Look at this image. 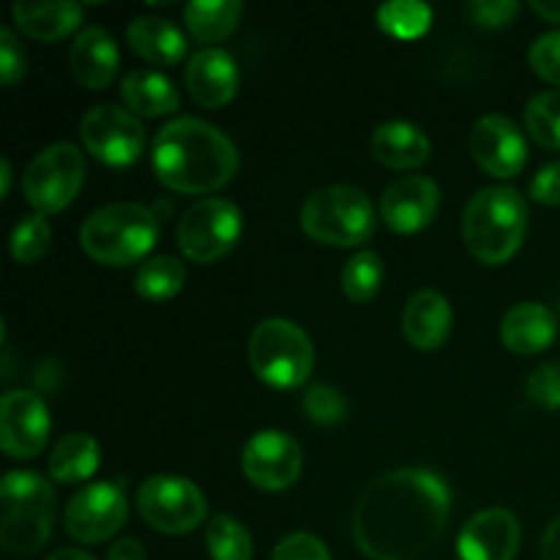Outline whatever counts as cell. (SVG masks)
Returning <instances> with one entry per match:
<instances>
[{"mask_svg": "<svg viewBox=\"0 0 560 560\" xmlns=\"http://www.w3.org/2000/svg\"><path fill=\"white\" fill-rule=\"evenodd\" d=\"M452 490L438 474L402 468L372 481L353 512V539L372 560H416L446 534Z\"/></svg>", "mask_w": 560, "mask_h": 560, "instance_id": "1", "label": "cell"}, {"mask_svg": "<svg viewBox=\"0 0 560 560\" xmlns=\"http://www.w3.org/2000/svg\"><path fill=\"white\" fill-rule=\"evenodd\" d=\"M16 27L36 42H60L74 33L82 22V5L58 0V3H16L11 9Z\"/></svg>", "mask_w": 560, "mask_h": 560, "instance_id": "24", "label": "cell"}, {"mask_svg": "<svg viewBox=\"0 0 560 560\" xmlns=\"http://www.w3.org/2000/svg\"><path fill=\"white\" fill-rule=\"evenodd\" d=\"M120 96H124L131 115H145V118L173 115L180 104V96L173 82L151 69L129 71L124 82H120Z\"/></svg>", "mask_w": 560, "mask_h": 560, "instance_id": "25", "label": "cell"}, {"mask_svg": "<svg viewBox=\"0 0 560 560\" xmlns=\"http://www.w3.org/2000/svg\"><path fill=\"white\" fill-rule=\"evenodd\" d=\"M377 25L394 38H419L430 31L432 9L419 0H392L377 9Z\"/></svg>", "mask_w": 560, "mask_h": 560, "instance_id": "31", "label": "cell"}, {"mask_svg": "<svg viewBox=\"0 0 560 560\" xmlns=\"http://www.w3.org/2000/svg\"><path fill=\"white\" fill-rule=\"evenodd\" d=\"M530 9H534L541 20L560 25V0H534V3H530Z\"/></svg>", "mask_w": 560, "mask_h": 560, "instance_id": "43", "label": "cell"}, {"mask_svg": "<svg viewBox=\"0 0 560 560\" xmlns=\"http://www.w3.org/2000/svg\"><path fill=\"white\" fill-rule=\"evenodd\" d=\"M159 238V217L140 202H113L85 219L80 246L102 266L126 268L142 260Z\"/></svg>", "mask_w": 560, "mask_h": 560, "instance_id": "5", "label": "cell"}, {"mask_svg": "<svg viewBox=\"0 0 560 560\" xmlns=\"http://www.w3.org/2000/svg\"><path fill=\"white\" fill-rule=\"evenodd\" d=\"M206 547L211 552V560H252V536L230 514H217L206 528Z\"/></svg>", "mask_w": 560, "mask_h": 560, "instance_id": "30", "label": "cell"}, {"mask_svg": "<svg viewBox=\"0 0 560 560\" xmlns=\"http://www.w3.org/2000/svg\"><path fill=\"white\" fill-rule=\"evenodd\" d=\"M556 312L560 315V293H558V301H556Z\"/></svg>", "mask_w": 560, "mask_h": 560, "instance_id": "46", "label": "cell"}, {"mask_svg": "<svg viewBox=\"0 0 560 560\" xmlns=\"http://www.w3.org/2000/svg\"><path fill=\"white\" fill-rule=\"evenodd\" d=\"M452 304L438 290H419L405 304L402 331L416 350H424V353L438 350L452 334Z\"/></svg>", "mask_w": 560, "mask_h": 560, "instance_id": "20", "label": "cell"}, {"mask_svg": "<svg viewBox=\"0 0 560 560\" xmlns=\"http://www.w3.org/2000/svg\"><path fill=\"white\" fill-rule=\"evenodd\" d=\"M85 184V156L71 142L44 148L25 170V197L38 217L63 211Z\"/></svg>", "mask_w": 560, "mask_h": 560, "instance_id": "8", "label": "cell"}, {"mask_svg": "<svg viewBox=\"0 0 560 560\" xmlns=\"http://www.w3.org/2000/svg\"><path fill=\"white\" fill-rule=\"evenodd\" d=\"M71 74L88 91H104L115 80L120 52L115 38L104 27H85L69 49Z\"/></svg>", "mask_w": 560, "mask_h": 560, "instance_id": "19", "label": "cell"}, {"mask_svg": "<svg viewBox=\"0 0 560 560\" xmlns=\"http://www.w3.org/2000/svg\"><path fill=\"white\" fill-rule=\"evenodd\" d=\"M49 241H52V230L49 222L38 213L25 217L11 233V257L22 266H33V262L42 260L49 252Z\"/></svg>", "mask_w": 560, "mask_h": 560, "instance_id": "33", "label": "cell"}, {"mask_svg": "<svg viewBox=\"0 0 560 560\" xmlns=\"http://www.w3.org/2000/svg\"><path fill=\"white\" fill-rule=\"evenodd\" d=\"M244 3L238 0H191L184 9L186 31L202 44L224 42L238 27Z\"/></svg>", "mask_w": 560, "mask_h": 560, "instance_id": "27", "label": "cell"}, {"mask_svg": "<svg viewBox=\"0 0 560 560\" xmlns=\"http://www.w3.org/2000/svg\"><path fill=\"white\" fill-rule=\"evenodd\" d=\"M470 153L492 178H514L528 162V142L506 115H485L470 131Z\"/></svg>", "mask_w": 560, "mask_h": 560, "instance_id": "15", "label": "cell"}, {"mask_svg": "<svg viewBox=\"0 0 560 560\" xmlns=\"http://www.w3.org/2000/svg\"><path fill=\"white\" fill-rule=\"evenodd\" d=\"M525 129L541 148L560 151V91H545L525 107Z\"/></svg>", "mask_w": 560, "mask_h": 560, "instance_id": "32", "label": "cell"}, {"mask_svg": "<svg viewBox=\"0 0 560 560\" xmlns=\"http://www.w3.org/2000/svg\"><path fill=\"white\" fill-rule=\"evenodd\" d=\"M80 140L93 159L109 167H129L145 151V129L118 104L88 109L80 120Z\"/></svg>", "mask_w": 560, "mask_h": 560, "instance_id": "11", "label": "cell"}, {"mask_svg": "<svg viewBox=\"0 0 560 560\" xmlns=\"http://www.w3.org/2000/svg\"><path fill=\"white\" fill-rule=\"evenodd\" d=\"M186 88L191 98L208 109L230 104L238 93V66L233 55L219 47H206L186 66Z\"/></svg>", "mask_w": 560, "mask_h": 560, "instance_id": "18", "label": "cell"}, {"mask_svg": "<svg viewBox=\"0 0 560 560\" xmlns=\"http://www.w3.org/2000/svg\"><path fill=\"white\" fill-rule=\"evenodd\" d=\"M301 230L317 244L361 246L375 233V208L359 186H326L301 206Z\"/></svg>", "mask_w": 560, "mask_h": 560, "instance_id": "6", "label": "cell"}, {"mask_svg": "<svg viewBox=\"0 0 560 560\" xmlns=\"http://www.w3.org/2000/svg\"><path fill=\"white\" fill-rule=\"evenodd\" d=\"M301 405H304L306 419L320 427L339 424L345 419V413H348V399L342 397L339 388L328 386V383H315V386L306 388Z\"/></svg>", "mask_w": 560, "mask_h": 560, "instance_id": "34", "label": "cell"}, {"mask_svg": "<svg viewBox=\"0 0 560 560\" xmlns=\"http://www.w3.org/2000/svg\"><path fill=\"white\" fill-rule=\"evenodd\" d=\"M137 509L153 530L167 536L191 534L208 514L206 495L184 476H151L137 492Z\"/></svg>", "mask_w": 560, "mask_h": 560, "instance_id": "10", "label": "cell"}, {"mask_svg": "<svg viewBox=\"0 0 560 560\" xmlns=\"http://www.w3.org/2000/svg\"><path fill=\"white\" fill-rule=\"evenodd\" d=\"M528 230V206L514 186H487L465 206L463 238L485 266H503L520 252Z\"/></svg>", "mask_w": 560, "mask_h": 560, "instance_id": "3", "label": "cell"}, {"mask_svg": "<svg viewBox=\"0 0 560 560\" xmlns=\"http://www.w3.org/2000/svg\"><path fill=\"white\" fill-rule=\"evenodd\" d=\"M107 560H145V550L137 539H120L109 547Z\"/></svg>", "mask_w": 560, "mask_h": 560, "instance_id": "42", "label": "cell"}, {"mask_svg": "<svg viewBox=\"0 0 560 560\" xmlns=\"http://www.w3.org/2000/svg\"><path fill=\"white\" fill-rule=\"evenodd\" d=\"M465 14L474 25L498 31V27H506L517 20L520 3H514V0H474V3L465 5Z\"/></svg>", "mask_w": 560, "mask_h": 560, "instance_id": "36", "label": "cell"}, {"mask_svg": "<svg viewBox=\"0 0 560 560\" xmlns=\"http://www.w3.org/2000/svg\"><path fill=\"white\" fill-rule=\"evenodd\" d=\"M558 337V315L539 301L512 306L501 320V339L512 353L536 355Z\"/></svg>", "mask_w": 560, "mask_h": 560, "instance_id": "21", "label": "cell"}, {"mask_svg": "<svg viewBox=\"0 0 560 560\" xmlns=\"http://www.w3.org/2000/svg\"><path fill=\"white\" fill-rule=\"evenodd\" d=\"M0 545L11 556H36L55 523V490L33 470H11L0 481Z\"/></svg>", "mask_w": 560, "mask_h": 560, "instance_id": "4", "label": "cell"}, {"mask_svg": "<svg viewBox=\"0 0 560 560\" xmlns=\"http://www.w3.org/2000/svg\"><path fill=\"white\" fill-rule=\"evenodd\" d=\"M241 468L257 490L282 492L299 481L304 470V454L288 432L262 430L246 441L241 452Z\"/></svg>", "mask_w": 560, "mask_h": 560, "instance_id": "13", "label": "cell"}, {"mask_svg": "<svg viewBox=\"0 0 560 560\" xmlns=\"http://www.w3.org/2000/svg\"><path fill=\"white\" fill-rule=\"evenodd\" d=\"M370 151L383 167L416 170L430 159V137L408 120H388L372 131Z\"/></svg>", "mask_w": 560, "mask_h": 560, "instance_id": "22", "label": "cell"}, {"mask_svg": "<svg viewBox=\"0 0 560 560\" xmlns=\"http://www.w3.org/2000/svg\"><path fill=\"white\" fill-rule=\"evenodd\" d=\"M0 180H3V186H0V195L9 197V191H11V164H9V159H3V162H0Z\"/></svg>", "mask_w": 560, "mask_h": 560, "instance_id": "45", "label": "cell"}, {"mask_svg": "<svg viewBox=\"0 0 560 560\" xmlns=\"http://www.w3.org/2000/svg\"><path fill=\"white\" fill-rule=\"evenodd\" d=\"M383 277H386V268H383L381 255L372 249L359 252L342 268V293L355 304H366L381 293Z\"/></svg>", "mask_w": 560, "mask_h": 560, "instance_id": "29", "label": "cell"}, {"mask_svg": "<svg viewBox=\"0 0 560 560\" xmlns=\"http://www.w3.org/2000/svg\"><path fill=\"white\" fill-rule=\"evenodd\" d=\"M252 372L271 388H299L315 366V348L306 331L295 323L271 317L252 331L249 339Z\"/></svg>", "mask_w": 560, "mask_h": 560, "instance_id": "7", "label": "cell"}, {"mask_svg": "<svg viewBox=\"0 0 560 560\" xmlns=\"http://www.w3.org/2000/svg\"><path fill=\"white\" fill-rule=\"evenodd\" d=\"M25 49L16 42L14 33L9 27H0V77L3 85L11 88L25 77Z\"/></svg>", "mask_w": 560, "mask_h": 560, "instance_id": "39", "label": "cell"}, {"mask_svg": "<svg viewBox=\"0 0 560 560\" xmlns=\"http://www.w3.org/2000/svg\"><path fill=\"white\" fill-rule=\"evenodd\" d=\"M241 211L235 202L222 197H208L195 202L178 222V246L186 260L197 266H211L222 260L241 238Z\"/></svg>", "mask_w": 560, "mask_h": 560, "instance_id": "9", "label": "cell"}, {"mask_svg": "<svg viewBox=\"0 0 560 560\" xmlns=\"http://www.w3.org/2000/svg\"><path fill=\"white\" fill-rule=\"evenodd\" d=\"M126 38L129 47L153 66H175L186 55V36L164 16H137Z\"/></svg>", "mask_w": 560, "mask_h": 560, "instance_id": "23", "label": "cell"}, {"mask_svg": "<svg viewBox=\"0 0 560 560\" xmlns=\"http://www.w3.org/2000/svg\"><path fill=\"white\" fill-rule=\"evenodd\" d=\"M523 541L520 520L506 509H485L465 523L457 539L459 560H514Z\"/></svg>", "mask_w": 560, "mask_h": 560, "instance_id": "17", "label": "cell"}, {"mask_svg": "<svg viewBox=\"0 0 560 560\" xmlns=\"http://www.w3.org/2000/svg\"><path fill=\"white\" fill-rule=\"evenodd\" d=\"M49 441V410L36 392L14 388L0 399V448L11 459H33Z\"/></svg>", "mask_w": 560, "mask_h": 560, "instance_id": "14", "label": "cell"}, {"mask_svg": "<svg viewBox=\"0 0 560 560\" xmlns=\"http://www.w3.org/2000/svg\"><path fill=\"white\" fill-rule=\"evenodd\" d=\"M271 560H331V552L317 536L312 534H290L273 550Z\"/></svg>", "mask_w": 560, "mask_h": 560, "instance_id": "38", "label": "cell"}, {"mask_svg": "<svg viewBox=\"0 0 560 560\" xmlns=\"http://www.w3.org/2000/svg\"><path fill=\"white\" fill-rule=\"evenodd\" d=\"M441 211V189L427 175H405L381 197V217L394 233L413 235L430 228Z\"/></svg>", "mask_w": 560, "mask_h": 560, "instance_id": "16", "label": "cell"}, {"mask_svg": "<svg viewBox=\"0 0 560 560\" xmlns=\"http://www.w3.org/2000/svg\"><path fill=\"white\" fill-rule=\"evenodd\" d=\"M129 517V501L120 485L96 481L77 492L66 506V534L82 545H98L118 534Z\"/></svg>", "mask_w": 560, "mask_h": 560, "instance_id": "12", "label": "cell"}, {"mask_svg": "<svg viewBox=\"0 0 560 560\" xmlns=\"http://www.w3.org/2000/svg\"><path fill=\"white\" fill-rule=\"evenodd\" d=\"M525 394L545 410H560V359L536 366L525 381Z\"/></svg>", "mask_w": 560, "mask_h": 560, "instance_id": "35", "label": "cell"}, {"mask_svg": "<svg viewBox=\"0 0 560 560\" xmlns=\"http://www.w3.org/2000/svg\"><path fill=\"white\" fill-rule=\"evenodd\" d=\"M530 197L545 206H560V162L547 164L530 180Z\"/></svg>", "mask_w": 560, "mask_h": 560, "instance_id": "40", "label": "cell"}, {"mask_svg": "<svg viewBox=\"0 0 560 560\" xmlns=\"http://www.w3.org/2000/svg\"><path fill=\"white\" fill-rule=\"evenodd\" d=\"M153 173L180 195H211L238 173V151L217 126L175 118L153 140Z\"/></svg>", "mask_w": 560, "mask_h": 560, "instance_id": "2", "label": "cell"}, {"mask_svg": "<svg viewBox=\"0 0 560 560\" xmlns=\"http://www.w3.org/2000/svg\"><path fill=\"white\" fill-rule=\"evenodd\" d=\"M186 282V268L178 257L159 255L148 257L140 268H137L135 277V290L140 299L145 301H170L173 295L180 293Z\"/></svg>", "mask_w": 560, "mask_h": 560, "instance_id": "28", "label": "cell"}, {"mask_svg": "<svg viewBox=\"0 0 560 560\" xmlns=\"http://www.w3.org/2000/svg\"><path fill=\"white\" fill-rule=\"evenodd\" d=\"M528 58H530V66H534V71L541 77V80L560 88V31L545 33V36L536 38Z\"/></svg>", "mask_w": 560, "mask_h": 560, "instance_id": "37", "label": "cell"}, {"mask_svg": "<svg viewBox=\"0 0 560 560\" xmlns=\"http://www.w3.org/2000/svg\"><path fill=\"white\" fill-rule=\"evenodd\" d=\"M98 459H102V448L96 438L74 432V435L60 438L58 446L49 454V476L58 485H80L96 474Z\"/></svg>", "mask_w": 560, "mask_h": 560, "instance_id": "26", "label": "cell"}, {"mask_svg": "<svg viewBox=\"0 0 560 560\" xmlns=\"http://www.w3.org/2000/svg\"><path fill=\"white\" fill-rule=\"evenodd\" d=\"M47 560H96V558L88 556V552L82 550H69V547H66V550H55Z\"/></svg>", "mask_w": 560, "mask_h": 560, "instance_id": "44", "label": "cell"}, {"mask_svg": "<svg viewBox=\"0 0 560 560\" xmlns=\"http://www.w3.org/2000/svg\"><path fill=\"white\" fill-rule=\"evenodd\" d=\"M541 560H560V514L541 536Z\"/></svg>", "mask_w": 560, "mask_h": 560, "instance_id": "41", "label": "cell"}]
</instances>
